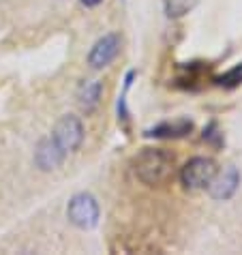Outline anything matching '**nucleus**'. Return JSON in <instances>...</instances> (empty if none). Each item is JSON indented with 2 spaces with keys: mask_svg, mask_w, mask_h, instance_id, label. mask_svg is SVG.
<instances>
[{
  "mask_svg": "<svg viewBox=\"0 0 242 255\" xmlns=\"http://www.w3.org/2000/svg\"><path fill=\"white\" fill-rule=\"evenodd\" d=\"M176 169L174 154L165 148H144L133 159V176L146 187H161L172 180Z\"/></svg>",
  "mask_w": 242,
  "mask_h": 255,
  "instance_id": "obj_1",
  "label": "nucleus"
},
{
  "mask_svg": "<svg viewBox=\"0 0 242 255\" xmlns=\"http://www.w3.org/2000/svg\"><path fill=\"white\" fill-rule=\"evenodd\" d=\"M219 165L210 157H193L180 169V182L187 191H206L217 176Z\"/></svg>",
  "mask_w": 242,
  "mask_h": 255,
  "instance_id": "obj_2",
  "label": "nucleus"
},
{
  "mask_svg": "<svg viewBox=\"0 0 242 255\" xmlns=\"http://www.w3.org/2000/svg\"><path fill=\"white\" fill-rule=\"evenodd\" d=\"M101 208L95 195L90 193H75L67 204V219L77 230H92L97 228Z\"/></svg>",
  "mask_w": 242,
  "mask_h": 255,
  "instance_id": "obj_3",
  "label": "nucleus"
},
{
  "mask_svg": "<svg viewBox=\"0 0 242 255\" xmlns=\"http://www.w3.org/2000/svg\"><path fill=\"white\" fill-rule=\"evenodd\" d=\"M84 135H86V133H84L82 120L77 118V116H73V114L60 116L58 120H56L54 129H52L54 141H56V144H58L67 154L80 150L82 144H84Z\"/></svg>",
  "mask_w": 242,
  "mask_h": 255,
  "instance_id": "obj_4",
  "label": "nucleus"
},
{
  "mask_svg": "<svg viewBox=\"0 0 242 255\" xmlns=\"http://www.w3.org/2000/svg\"><path fill=\"white\" fill-rule=\"evenodd\" d=\"M122 49V37L118 32H108L101 39H97V43L90 47L88 52V65L92 69H105L116 60V56Z\"/></svg>",
  "mask_w": 242,
  "mask_h": 255,
  "instance_id": "obj_5",
  "label": "nucleus"
},
{
  "mask_svg": "<svg viewBox=\"0 0 242 255\" xmlns=\"http://www.w3.org/2000/svg\"><path fill=\"white\" fill-rule=\"evenodd\" d=\"M240 187V172L236 165H227L223 172H217V176L212 178V182L208 185V195L212 200L219 202H227L236 195V191Z\"/></svg>",
  "mask_w": 242,
  "mask_h": 255,
  "instance_id": "obj_6",
  "label": "nucleus"
},
{
  "mask_svg": "<svg viewBox=\"0 0 242 255\" xmlns=\"http://www.w3.org/2000/svg\"><path fill=\"white\" fill-rule=\"evenodd\" d=\"M67 159V152L56 144L54 137H43L39 139L37 148H34V165H37L41 172H54L58 169Z\"/></svg>",
  "mask_w": 242,
  "mask_h": 255,
  "instance_id": "obj_7",
  "label": "nucleus"
},
{
  "mask_svg": "<svg viewBox=\"0 0 242 255\" xmlns=\"http://www.w3.org/2000/svg\"><path fill=\"white\" fill-rule=\"evenodd\" d=\"M193 131V120L180 118L174 123H159L156 127L146 131V137H156V139H178V137H187Z\"/></svg>",
  "mask_w": 242,
  "mask_h": 255,
  "instance_id": "obj_8",
  "label": "nucleus"
},
{
  "mask_svg": "<svg viewBox=\"0 0 242 255\" xmlns=\"http://www.w3.org/2000/svg\"><path fill=\"white\" fill-rule=\"evenodd\" d=\"M101 97H103V82L99 80H86L77 88V105H80L86 116H90L99 108Z\"/></svg>",
  "mask_w": 242,
  "mask_h": 255,
  "instance_id": "obj_9",
  "label": "nucleus"
},
{
  "mask_svg": "<svg viewBox=\"0 0 242 255\" xmlns=\"http://www.w3.org/2000/svg\"><path fill=\"white\" fill-rule=\"evenodd\" d=\"M197 4V0H163V6H165V15L178 19L182 15H187L189 11H193Z\"/></svg>",
  "mask_w": 242,
  "mask_h": 255,
  "instance_id": "obj_10",
  "label": "nucleus"
},
{
  "mask_svg": "<svg viewBox=\"0 0 242 255\" xmlns=\"http://www.w3.org/2000/svg\"><path fill=\"white\" fill-rule=\"evenodd\" d=\"M202 139H204L208 146L215 148V150L223 148V144H225V135H223V131H221V127H219L217 120H210V123L204 127Z\"/></svg>",
  "mask_w": 242,
  "mask_h": 255,
  "instance_id": "obj_11",
  "label": "nucleus"
},
{
  "mask_svg": "<svg viewBox=\"0 0 242 255\" xmlns=\"http://www.w3.org/2000/svg\"><path fill=\"white\" fill-rule=\"evenodd\" d=\"M217 84H221V86H225V88L240 86V84H242V62H240V65H234L230 71H225L223 75H219Z\"/></svg>",
  "mask_w": 242,
  "mask_h": 255,
  "instance_id": "obj_12",
  "label": "nucleus"
},
{
  "mask_svg": "<svg viewBox=\"0 0 242 255\" xmlns=\"http://www.w3.org/2000/svg\"><path fill=\"white\" fill-rule=\"evenodd\" d=\"M124 95H126V90L118 99V123L122 127L129 125V118H131V112H129V108H126V97Z\"/></svg>",
  "mask_w": 242,
  "mask_h": 255,
  "instance_id": "obj_13",
  "label": "nucleus"
},
{
  "mask_svg": "<svg viewBox=\"0 0 242 255\" xmlns=\"http://www.w3.org/2000/svg\"><path fill=\"white\" fill-rule=\"evenodd\" d=\"M135 77H137V73H135V71H129V73L124 75V90L131 88V84L135 82Z\"/></svg>",
  "mask_w": 242,
  "mask_h": 255,
  "instance_id": "obj_14",
  "label": "nucleus"
},
{
  "mask_svg": "<svg viewBox=\"0 0 242 255\" xmlns=\"http://www.w3.org/2000/svg\"><path fill=\"white\" fill-rule=\"evenodd\" d=\"M80 2L84 4V6H88V9H95V6H99L103 2V0H80Z\"/></svg>",
  "mask_w": 242,
  "mask_h": 255,
  "instance_id": "obj_15",
  "label": "nucleus"
}]
</instances>
